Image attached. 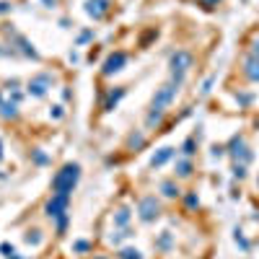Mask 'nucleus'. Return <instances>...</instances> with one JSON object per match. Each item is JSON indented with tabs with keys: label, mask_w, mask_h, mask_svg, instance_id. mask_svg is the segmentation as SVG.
Instances as JSON below:
<instances>
[{
	"label": "nucleus",
	"mask_w": 259,
	"mask_h": 259,
	"mask_svg": "<svg viewBox=\"0 0 259 259\" xmlns=\"http://www.w3.org/2000/svg\"><path fill=\"white\" fill-rule=\"evenodd\" d=\"M78 179H80V166L78 163H65L55 174V179H52V192L55 194H68L70 197Z\"/></svg>",
	"instance_id": "1"
},
{
	"label": "nucleus",
	"mask_w": 259,
	"mask_h": 259,
	"mask_svg": "<svg viewBox=\"0 0 259 259\" xmlns=\"http://www.w3.org/2000/svg\"><path fill=\"white\" fill-rule=\"evenodd\" d=\"M192 62H194V57H192V52H187V50H177L174 55H171L168 68H171V83H174L177 89L184 83V78H187V73H189V68H192Z\"/></svg>",
	"instance_id": "2"
},
{
	"label": "nucleus",
	"mask_w": 259,
	"mask_h": 259,
	"mask_svg": "<svg viewBox=\"0 0 259 259\" xmlns=\"http://www.w3.org/2000/svg\"><path fill=\"white\" fill-rule=\"evenodd\" d=\"M158 215H161V202L153 197V194H148V197H143L138 202V218L143 223H153Z\"/></svg>",
	"instance_id": "3"
},
{
	"label": "nucleus",
	"mask_w": 259,
	"mask_h": 259,
	"mask_svg": "<svg viewBox=\"0 0 259 259\" xmlns=\"http://www.w3.org/2000/svg\"><path fill=\"white\" fill-rule=\"evenodd\" d=\"M177 85L174 83H163L161 89L156 91V96H153V101H150V109H156V112H166V106L174 101V96H177Z\"/></svg>",
	"instance_id": "4"
},
{
	"label": "nucleus",
	"mask_w": 259,
	"mask_h": 259,
	"mask_svg": "<svg viewBox=\"0 0 259 259\" xmlns=\"http://www.w3.org/2000/svg\"><path fill=\"white\" fill-rule=\"evenodd\" d=\"M226 153H228L236 163H244V166L251 161V150L246 148V143H244V138H241V135L231 138V143H228V148H226Z\"/></svg>",
	"instance_id": "5"
},
{
	"label": "nucleus",
	"mask_w": 259,
	"mask_h": 259,
	"mask_svg": "<svg viewBox=\"0 0 259 259\" xmlns=\"http://www.w3.org/2000/svg\"><path fill=\"white\" fill-rule=\"evenodd\" d=\"M68 205H70V197H68V194H52V200H50V202H47V207H45L47 218L57 221L60 215L68 212Z\"/></svg>",
	"instance_id": "6"
},
{
	"label": "nucleus",
	"mask_w": 259,
	"mask_h": 259,
	"mask_svg": "<svg viewBox=\"0 0 259 259\" xmlns=\"http://www.w3.org/2000/svg\"><path fill=\"white\" fill-rule=\"evenodd\" d=\"M127 65V52H112L109 57L104 60V65H101V73L104 75H114V73H119L122 68Z\"/></svg>",
	"instance_id": "7"
},
{
	"label": "nucleus",
	"mask_w": 259,
	"mask_h": 259,
	"mask_svg": "<svg viewBox=\"0 0 259 259\" xmlns=\"http://www.w3.org/2000/svg\"><path fill=\"white\" fill-rule=\"evenodd\" d=\"M112 8V0H85V13H89L94 21L104 18Z\"/></svg>",
	"instance_id": "8"
},
{
	"label": "nucleus",
	"mask_w": 259,
	"mask_h": 259,
	"mask_svg": "<svg viewBox=\"0 0 259 259\" xmlns=\"http://www.w3.org/2000/svg\"><path fill=\"white\" fill-rule=\"evenodd\" d=\"M47 83H50V75H39L29 83V94L34 99H45L47 96Z\"/></svg>",
	"instance_id": "9"
},
{
	"label": "nucleus",
	"mask_w": 259,
	"mask_h": 259,
	"mask_svg": "<svg viewBox=\"0 0 259 259\" xmlns=\"http://www.w3.org/2000/svg\"><path fill=\"white\" fill-rule=\"evenodd\" d=\"M171 158H174V148L163 145V148H158L156 153H153V158H150V168H161V166L168 163Z\"/></svg>",
	"instance_id": "10"
},
{
	"label": "nucleus",
	"mask_w": 259,
	"mask_h": 259,
	"mask_svg": "<svg viewBox=\"0 0 259 259\" xmlns=\"http://www.w3.org/2000/svg\"><path fill=\"white\" fill-rule=\"evenodd\" d=\"M244 75L254 83H259V57H249L244 62Z\"/></svg>",
	"instance_id": "11"
},
{
	"label": "nucleus",
	"mask_w": 259,
	"mask_h": 259,
	"mask_svg": "<svg viewBox=\"0 0 259 259\" xmlns=\"http://www.w3.org/2000/svg\"><path fill=\"white\" fill-rule=\"evenodd\" d=\"M16 45L21 47V52H24L26 57H31V60H39V52L34 50V45L26 39V36H16Z\"/></svg>",
	"instance_id": "12"
},
{
	"label": "nucleus",
	"mask_w": 259,
	"mask_h": 259,
	"mask_svg": "<svg viewBox=\"0 0 259 259\" xmlns=\"http://www.w3.org/2000/svg\"><path fill=\"white\" fill-rule=\"evenodd\" d=\"M122 96H124V89H114V91H109V96H106V101H104V112H112L114 106L122 101Z\"/></svg>",
	"instance_id": "13"
},
{
	"label": "nucleus",
	"mask_w": 259,
	"mask_h": 259,
	"mask_svg": "<svg viewBox=\"0 0 259 259\" xmlns=\"http://www.w3.org/2000/svg\"><path fill=\"white\" fill-rule=\"evenodd\" d=\"M161 194H163V197H168V200H174V197H179V194H182V189H179L177 182H163L161 184Z\"/></svg>",
	"instance_id": "14"
},
{
	"label": "nucleus",
	"mask_w": 259,
	"mask_h": 259,
	"mask_svg": "<svg viewBox=\"0 0 259 259\" xmlns=\"http://www.w3.org/2000/svg\"><path fill=\"white\" fill-rule=\"evenodd\" d=\"M130 218H133V212H130V207H119V210L114 212V226H119V228H127Z\"/></svg>",
	"instance_id": "15"
},
{
	"label": "nucleus",
	"mask_w": 259,
	"mask_h": 259,
	"mask_svg": "<svg viewBox=\"0 0 259 259\" xmlns=\"http://www.w3.org/2000/svg\"><path fill=\"white\" fill-rule=\"evenodd\" d=\"M0 114H3L6 119H16V117H18V104H16V101H3V106H0Z\"/></svg>",
	"instance_id": "16"
},
{
	"label": "nucleus",
	"mask_w": 259,
	"mask_h": 259,
	"mask_svg": "<svg viewBox=\"0 0 259 259\" xmlns=\"http://www.w3.org/2000/svg\"><path fill=\"white\" fill-rule=\"evenodd\" d=\"M177 177H179V179H189V177H192V163H189L187 158L177 161Z\"/></svg>",
	"instance_id": "17"
},
{
	"label": "nucleus",
	"mask_w": 259,
	"mask_h": 259,
	"mask_svg": "<svg viewBox=\"0 0 259 259\" xmlns=\"http://www.w3.org/2000/svg\"><path fill=\"white\" fill-rule=\"evenodd\" d=\"M156 249H161V251H166V249H171V231H163L158 239H156Z\"/></svg>",
	"instance_id": "18"
},
{
	"label": "nucleus",
	"mask_w": 259,
	"mask_h": 259,
	"mask_svg": "<svg viewBox=\"0 0 259 259\" xmlns=\"http://www.w3.org/2000/svg\"><path fill=\"white\" fill-rule=\"evenodd\" d=\"M194 150H197V140H194V138H187V140L182 143V153L189 158V156H194Z\"/></svg>",
	"instance_id": "19"
},
{
	"label": "nucleus",
	"mask_w": 259,
	"mask_h": 259,
	"mask_svg": "<svg viewBox=\"0 0 259 259\" xmlns=\"http://www.w3.org/2000/svg\"><path fill=\"white\" fill-rule=\"evenodd\" d=\"M163 114H166V112H156V109H150V114H148L145 124H148V127H156V124H161V122H163Z\"/></svg>",
	"instance_id": "20"
},
{
	"label": "nucleus",
	"mask_w": 259,
	"mask_h": 259,
	"mask_svg": "<svg viewBox=\"0 0 259 259\" xmlns=\"http://www.w3.org/2000/svg\"><path fill=\"white\" fill-rule=\"evenodd\" d=\"M127 145L133 148V150H138V148H143L145 145V135L143 133H135V135H130V140H127Z\"/></svg>",
	"instance_id": "21"
},
{
	"label": "nucleus",
	"mask_w": 259,
	"mask_h": 259,
	"mask_svg": "<svg viewBox=\"0 0 259 259\" xmlns=\"http://www.w3.org/2000/svg\"><path fill=\"white\" fill-rule=\"evenodd\" d=\"M119 259H143V254H140L138 249H133V246H124V249L119 251Z\"/></svg>",
	"instance_id": "22"
},
{
	"label": "nucleus",
	"mask_w": 259,
	"mask_h": 259,
	"mask_svg": "<svg viewBox=\"0 0 259 259\" xmlns=\"http://www.w3.org/2000/svg\"><path fill=\"white\" fill-rule=\"evenodd\" d=\"M24 241H26V244H34V246H36V244H41V233H39V231H29V233L24 236Z\"/></svg>",
	"instance_id": "23"
},
{
	"label": "nucleus",
	"mask_w": 259,
	"mask_h": 259,
	"mask_svg": "<svg viewBox=\"0 0 259 259\" xmlns=\"http://www.w3.org/2000/svg\"><path fill=\"white\" fill-rule=\"evenodd\" d=\"M127 236H133V233H130L127 228H122V231H117V233H112V236H109V241H112V244H119L122 239H127Z\"/></svg>",
	"instance_id": "24"
},
{
	"label": "nucleus",
	"mask_w": 259,
	"mask_h": 259,
	"mask_svg": "<svg viewBox=\"0 0 259 259\" xmlns=\"http://www.w3.org/2000/svg\"><path fill=\"white\" fill-rule=\"evenodd\" d=\"M215 78H218V75L212 73V75H210V78H207V80L202 83V89H200V94H202V96H207V94L212 91V83H215Z\"/></svg>",
	"instance_id": "25"
},
{
	"label": "nucleus",
	"mask_w": 259,
	"mask_h": 259,
	"mask_svg": "<svg viewBox=\"0 0 259 259\" xmlns=\"http://www.w3.org/2000/svg\"><path fill=\"white\" fill-rule=\"evenodd\" d=\"M184 202H187V207H189V210L200 207V197H197V194H187V197H184Z\"/></svg>",
	"instance_id": "26"
},
{
	"label": "nucleus",
	"mask_w": 259,
	"mask_h": 259,
	"mask_svg": "<svg viewBox=\"0 0 259 259\" xmlns=\"http://www.w3.org/2000/svg\"><path fill=\"white\" fill-rule=\"evenodd\" d=\"M233 177H236V179H244V177H246V166H244V163H236V166H233Z\"/></svg>",
	"instance_id": "27"
},
{
	"label": "nucleus",
	"mask_w": 259,
	"mask_h": 259,
	"mask_svg": "<svg viewBox=\"0 0 259 259\" xmlns=\"http://www.w3.org/2000/svg\"><path fill=\"white\" fill-rule=\"evenodd\" d=\"M65 228H68V212L57 218V233H65Z\"/></svg>",
	"instance_id": "28"
},
{
	"label": "nucleus",
	"mask_w": 259,
	"mask_h": 259,
	"mask_svg": "<svg viewBox=\"0 0 259 259\" xmlns=\"http://www.w3.org/2000/svg\"><path fill=\"white\" fill-rule=\"evenodd\" d=\"M233 239H236V244H241V249H249V241L244 239V233H241V231H236Z\"/></svg>",
	"instance_id": "29"
},
{
	"label": "nucleus",
	"mask_w": 259,
	"mask_h": 259,
	"mask_svg": "<svg viewBox=\"0 0 259 259\" xmlns=\"http://www.w3.org/2000/svg\"><path fill=\"white\" fill-rule=\"evenodd\" d=\"M91 39H94V31H83L78 36V45H85V41H91Z\"/></svg>",
	"instance_id": "30"
},
{
	"label": "nucleus",
	"mask_w": 259,
	"mask_h": 259,
	"mask_svg": "<svg viewBox=\"0 0 259 259\" xmlns=\"http://www.w3.org/2000/svg\"><path fill=\"white\" fill-rule=\"evenodd\" d=\"M221 156H226V148L223 145H215L212 148V158H221Z\"/></svg>",
	"instance_id": "31"
},
{
	"label": "nucleus",
	"mask_w": 259,
	"mask_h": 259,
	"mask_svg": "<svg viewBox=\"0 0 259 259\" xmlns=\"http://www.w3.org/2000/svg\"><path fill=\"white\" fill-rule=\"evenodd\" d=\"M73 249H75V251H89V244H85V241H75Z\"/></svg>",
	"instance_id": "32"
},
{
	"label": "nucleus",
	"mask_w": 259,
	"mask_h": 259,
	"mask_svg": "<svg viewBox=\"0 0 259 259\" xmlns=\"http://www.w3.org/2000/svg\"><path fill=\"white\" fill-rule=\"evenodd\" d=\"M0 251H3V254H6V256H11V254H13V251H16V249H13V246H11V244H0Z\"/></svg>",
	"instance_id": "33"
},
{
	"label": "nucleus",
	"mask_w": 259,
	"mask_h": 259,
	"mask_svg": "<svg viewBox=\"0 0 259 259\" xmlns=\"http://www.w3.org/2000/svg\"><path fill=\"white\" fill-rule=\"evenodd\" d=\"M251 57H259V36L251 41Z\"/></svg>",
	"instance_id": "34"
},
{
	"label": "nucleus",
	"mask_w": 259,
	"mask_h": 259,
	"mask_svg": "<svg viewBox=\"0 0 259 259\" xmlns=\"http://www.w3.org/2000/svg\"><path fill=\"white\" fill-rule=\"evenodd\" d=\"M200 3H202V8H215L221 0H200Z\"/></svg>",
	"instance_id": "35"
},
{
	"label": "nucleus",
	"mask_w": 259,
	"mask_h": 259,
	"mask_svg": "<svg viewBox=\"0 0 259 259\" xmlns=\"http://www.w3.org/2000/svg\"><path fill=\"white\" fill-rule=\"evenodd\" d=\"M34 161H36V163H47V156H45V153H39V150H36V153H34Z\"/></svg>",
	"instance_id": "36"
},
{
	"label": "nucleus",
	"mask_w": 259,
	"mask_h": 259,
	"mask_svg": "<svg viewBox=\"0 0 259 259\" xmlns=\"http://www.w3.org/2000/svg\"><path fill=\"white\" fill-rule=\"evenodd\" d=\"M50 114H52L55 119H60V117H62V106H52V112H50Z\"/></svg>",
	"instance_id": "37"
},
{
	"label": "nucleus",
	"mask_w": 259,
	"mask_h": 259,
	"mask_svg": "<svg viewBox=\"0 0 259 259\" xmlns=\"http://www.w3.org/2000/svg\"><path fill=\"white\" fill-rule=\"evenodd\" d=\"M8 11H11V3H6V0H0V16L8 13Z\"/></svg>",
	"instance_id": "38"
},
{
	"label": "nucleus",
	"mask_w": 259,
	"mask_h": 259,
	"mask_svg": "<svg viewBox=\"0 0 259 259\" xmlns=\"http://www.w3.org/2000/svg\"><path fill=\"white\" fill-rule=\"evenodd\" d=\"M236 99H239V104H249V101H251V96H249V94H241V96L236 94Z\"/></svg>",
	"instance_id": "39"
},
{
	"label": "nucleus",
	"mask_w": 259,
	"mask_h": 259,
	"mask_svg": "<svg viewBox=\"0 0 259 259\" xmlns=\"http://www.w3.org/2000/svg\"><path fill=\"white\" fill-rule=\"evenodd\" d=\"M41 3H45L47 8H55V3H57V0H41Z\"/></svg>",
	"instance_id": "40"
},
{
	"label": "nucleus",
	"mask_w": 259,
	"mask_h": 259,
	"mask_svg": "<svg viewBox=\"0 0 259 259\" xmlns=\"http://www.w3.org/2000/svg\"><path fill=\"white\" fill-rule=\"evenodd\" d=\"M8 259H21V256H18V254H16V251H13V254H11V256H8Z\"/></svg>",
	"instance_id": "41"
},
{
	"label": "nucleus",
	"mask_w": 259,
	"mask_h": 259,
	"mask_svg": "<svg viewBox=\"0 0 259 259\" xmlns=\"http://www.w3.org/2000/svg\"><path fill=\"white\" fill-rule=\"evenodd\" d=\"M0 158H3V143H0Z\"/></svg>",
	"instance_id": "42"
},
{
	"label": "nucleus",
	"mask_w": 259,
	"mask_h": 259,
	"mask_svg": "<svg viewBox=\"0 0 259 259\" xmlns=\"http://www.w3.org/2000/svg\"><path fill=\"white\" fill-rule=\"evenodd\" d=\"M94 259H104V256H94Z\"/></svg>",
	"instance_id": "43"
},
{
	"label": "nucleus",
	"mask_w": 259,
	"mask_h": 259,
	"mask_svg": "<svg viewBox=\"0 0 259 259\" xmlns=\"http://www.w3.org/2000/svg\"><path fill=\"white\" fill-rule=\"evenodd\" d=\"M256 187H259V177H256Z\"/></svg>",
	"instance_id": "44"
},
{
	"label": "nucleus",
	"mask_w": 259,
	"mask_h": 259,
	"mask_svg": "<svg viewBox=\"0 0 259 259\" xmlns=\"http://www.w3.org/2000/svg\"><path fill=\"white\" fill-rule=\"evenodd\" d=\"M0 106H3V99H0Z\"/></svg>",
	"instance_id": "45"
},
{
	"label": "nucleus",
	"mask_w": 259,
	"mask_h": 259,
	"mask_svg": "<svg viewBox=\"0 0 259 259\" xmlns=\"http://www.w3.org/2000/svg\"><path fill=\"white\" fill-rule=\"evenodd\" d=\"M0 55H3V50H0Z\"/></svg>",
	"instance_id": "46"
}]
</instances>
